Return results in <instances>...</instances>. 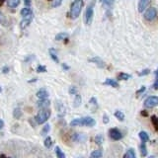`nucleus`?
Returning <instances> with one entry per match:
<instances>
[{
    "instance_id": "nucleus-48",
    "label": "nucleus",
    "mask_w": 158,
    "mask_h": 158,
    "mask_svg": "<svg viewBox=\"0 0 158 158\" xmlns=\"http://www.w3.org/2000/svg\"><path fill=\"white\" fill-rule=\"evenodd\" d=\"M154 74L156 75V77H157V79H158V69H157V70H155V72H154Z\"/></svg>"
},
{
    "instance_id": "nucleus-34",
    "label": "nucleus",
    "mask_w": 158,
    "mask_h": 158,
    "mask_svg": "<svg viewBox=\"0 0 158 158\" xmlns=\"http://www.w3.org/2000/svg\"><path fill=\"white\" fill-rule=\"evenodd\" d=\"M69 93H70V94H75V95H76L77 88L75 87V86H71V87L69 88Z\"/></svg>"
},
{
    "instance_id": "nucleus-9",
    "label": "nucleus",
    "mask_w": 158,
    "mask_h": 158,
    "mask_svg": "<svg viewBox=\"0 0 158 158\" xmlns=\"http://www.w3.org/2000/svg\"><path fill=\"white\" fill-rule=\"evenodd\" d=\"M89 62H93L95 63L97 66L99 68H105L106 67V63L103 62V60L100 58L98 56H95V57H92V58L89 59Z\"/></svg>"
},
{
    "instance_id": "nucleus-7",
    "label": "nucleus",
    "mask_w": 158,
    "mask_h": 158,
    "mask_svg": "<svg viewBox=\"0 0 158 158\" xmlns=\"http://www.w3.org/2000/svg\"><path fill=\"white\" fill-rule=\"evenodd\" d=\"M109 135L114 141H120V139L123 138V134H122V132L118 128H111L109 131Z\"/></svg>"
},
{
    "instance_id": "nucleus-15",
    "label": "nucleus",
    "mask_w": 158,
    "mask_h": 158,
    "mask_svg": "<svg viewBox=\"0 0 158 158\" xmlns=\"http://www.w3.org/2000/svg\"><path fill=\"white\" fill-rule=\"evenodd\" d=\"M21 15H22V17H27V16H30L33 14V12H32V10L29 8V7H25V8H23L22 10H21Z\"/></svg>"
},
{
    "instance_id": "nucleus-39",
    "label": "nucleus",
    "mask_w": 158,
    "mask_h": 158,
    "mask_svg": "<svg viewBox=\"0 0 158 158\" xmlns=\"http://www.w3.org/2000/svg\"><path fill=\"white\" fill-rule=\"evenodd\" d=\"M9 70H10V68L9 67H7V66H5V67H3V69H2V73H8L9 72Z\"/></svg>"
},
{
    "instance_id": "nucleus-13",
    "label": "nucleus",
    "mask_w": 158,
    "mask_h": 158,
    "mask_svg": "<svg viewBox=\"0 0 158 158\" xmlns=\"http://www.w3.org/2000/svg\"><path fill=\"white\" fill-rule=\"evenodd\" d=\"M150 0H139L138 2V11L139 12H143L147 7V4L149 3Z\"/></svg>"
},
{
    "instance_id": "nucleus-10",
    "label": "nucleus",
    "mask_w": 158,
    "mask_h": 158,
    "mask_svg": "<svg viewBox=\"0 0 158 158\" xmlns=\"http://www.w3.org/2000/svg\"><path fill=\"white\" fill-rule=\"evenodd\" d=\"M38 107L40 108V109H48V108L49 107V105H51V101L49 100H48V98L46 99H40L38 103H37Z\"/></svg>"
},
{
    "instance_id": "nucleus-23",
    "label": "nucleus",
    "mask_w": 158,
    "mask_h": 158,
    "mask_svg": "<svg viewBox=\"0 0 158 158\" xmlns=\"http://www.w3.org/2000/svg\"><path fill=\"white\" fill-rule=\"evenodd\" d=\"M131 76L130 74H128V73H124V72H122L118 75V80H128Z\"/></svg>"
},
{
    "instance_id": "nucleus-32",
    "label": "nucleus",
    "mask_w": 158,
    "mask_h": 158,
    "mask_svg": "<svg viewBox=\"0 0 158 158\" xmlns=\"http://www.w3.org/2000/svg\"><path fill=\"white\" fill-rule=\"evenodd\" d=\"M62 0H52V6L53 8H55V7H58L62 5Z\"/></svg>"
},
{
    "instance_id": "nucleus-19",
    "label": "nucleus",
    "mask_w": 158,
    "mask_h": 158,
    "mask_svg": "<svg viewBox=\"0 0 158 158\" xmlns=\"http://www.w3.org/2000/svg\"><path fill=\"white\" fill-rule=\"evenodd\" d=\"M114 115L120 122H123L125 120V114L123 112H121V111H116Z\"/></svg>"
},
{
    "instance_id": "nucleus-11",
    "label": "nucleus",
    "mask_w": 158,
    "mask_h": 158,
    "mask_svg": "<svg viewBox=\"0 0 158 158\" xmlns=\"http://www.w3.org/2000/svg\"><path fill=\"white\" fill-rule=\"evenodd\" d=\"M49 56H51V58L56 63H58L59 62V59H58V56H57V52H56V49H49Z\"/></svg>"
},
{
    "instance_id": "nucleus-38",
    "label": "nucleus",
    "mask_w": 158,
    "mask_h": 158,
    "mask_svg": "<svg viewBox=\"0 0 158 158\" xmlns=\"http://www.w3.org/2000/svg\"><path fill=\"white\" fill-rule=\"evenodd\" d=\"M34 57H35L34 55H29V56H26V57H25V62H31V59H33Z\"/></svg>"
},
{
    "instance_id": "nucleus-50",
    "label": "nucleus",
    "mask_w": 158,
    "mask_h": 158,
    "mask_svg": "<svg viewBox=\"0 0 158 158\" xmlns=\"http://www.w3.org/2000/svg\"><path fill=\"white\" fill-rule=\"evenodd\" d=\"M2 92V88L1 87H0V93H1Z\"/></svg>"
},
{
    "instance_id": "nucleus-46",
    "label": "nucleus",
    "mask_w": 158,
    "mask_h": 158,
    "mask_svg": "<svg viewBox=\"0 0 158 158\" xmlns=\"http://www.w3.org/2000/svg\"><path fill=\"white\" fill-rule=\"evenodd\" d=\"M4 2H5V0H0V6H2Z\"/></svg>"
},
{
    "instance_id": "nucleus-5",
    "label": "nucleus",
    "mask_w": 158,
    "mask_h": 158,
    "mask_svg": "<svg viewBox=\"0 0 158 158\" xmlns=\"http://www.w3.org/2000/svg\"><path fill=\"white\" fill-rule=\"evenodd\" d=\"M158 106V97L157 96H150L144 101L145 108H153Z\"/></svg>"
},
{
    "instance_id": "nucleus-26",
    "label": "nucleus",
    "mask_w": 158,
    "mask_h": 158,
    "mask_svg": "<svg viewBox=\"0 0 158 158\" xmlns=\"http://www.w3.org/2000/svg\"><path fill=\"white\" fill-rule=\"evenodd\" d=\"M13 116L15 118H20L21 117H22V111H21L20 108H16V109L14 110Z\"/></svg>"
},
{
    "instance_id": "nucleus-45",
    "label": "nucleus",
    "mask_w": 158,
    "mask_h": 158,
    "mask_svg": "<svg viewBox=\"0 0 158 158\" xmlns=\"http://www.w3.org/2000/svg\"><path fill=\"white\" fill-rule=\"evenodd\" d=\"M3 125H4V123H3V121L0 120V130H1V128H3Z\"/></svg>"
},
{
    "instance_id": "nucleus-4",
    "label": "nucleus",
    "mask_w": 158,
    "mask_h": 158,
    "mask_svg": "<svg viewBox=\"0 0 158 158\" xmlns=\"http://www.w3.org/2000/svg\"><path fill=\"white\" fill-rule=\"evenodd\" d=\"M95 0L90 3L88 5V7L86 8V11H85V16H84V19H85V23L86 25H90L92 23V20H93V16H94V6H95Z\"/></svg>"
},
{
    "instance_id": "nucleus-31",
    "label": "nucleus",
    "mask_w": 158,
    "mask_h": 158,
    "mask_svg": "<svg viewBox=\"0 0 158 158\" xmlns=\"http://www.w3.org/2000/svg\"><path fill=\"white\" fill-rule=\"evenodd\" d=\"M52 144V138H51V137H46V138L45 139V146L46 147V148H51Z\"/></svg>"
},
{
    "instance_id": "nucleus-12",
    "label": "nucleus",
    "mask_w": 158,
    "mask_h": 158,
    "mask_svg": "<svg viewBox=\"0 0 158 158\" xmlns=\"http://www.w3.org/2000/svg\"><path fill=\"white\" fill-rule=\"evenodd\" d=\"M37 97L39 99H46L49 97V92L46 90V89L42 88L37 92Z\"/></svg>"
},
{
    "instance_id": "nucleus-28",
    "label": "nucleus",
    "mask_w": 158,
    "mask_h": 158,
    "mask_svg": "<svg viewBox=\"0 0 158 158\" xmlns=\"http://www.w3.org/2000/svg\"><path fill=\"white\" fill-rule=\"evenodd\" d=\"M49 130H51V125H46L45 127L43 128V130H42V131H41L42 135H46V134H49Z\"/></svg>"
},
{
    "instance_id": "nucleus-2",
    "label": "nucleus",
    "mask_w": 158,
    "mask_h": 158,
    "mask_svg": "<svg viewBox=\"0 0 158 158\" xmlns=\"http://www.w3.org/2000/svg\"><path fill=\"white\" fill-rule=\"evenodd\" d=\"M96 125V121L91 117H84L75 118L70 122L71 127H78V125H85V127H94Z\"/></svg>"
},
{
    "instance_id": "nucleus-40",
    "label": "nucleus",
    "mask_w": 158,
    "mask_h": 158,
    "mask_svg": "<svg viewBox=\"0 0 158 158\" xmlns=\"http://www.w3.org/2000/svg\"><path fill=\"white\" fill-rule=\"evenodd\" d=\"M31 2H32V0H24V3H25V5H26V7H30Z\"/></svg>"
},
{
    "instance_id": "nucleus-35",
    "label": "nucleus",
    "mask_w": 158,
    "mask_h": 158,
    "mask_svg": "<svg viewBox=\"0 0 158 158\" xmlns=\"http://www.w3.org/2000/svg\"><path fill=\"white\" fill-rule=\"evenodd\" d=\"M149 72H150L149 69H144V70H142L141 72H139L138 75H139V76H144V75H147Z\"/></svg>"
},
{
    "instance_id": "nucleus-30",
    "label": "nucleus",
    "mask_w": 158,
    "mask_h": 158,
    "mask_svg": "<svg viewBox=\"0 0 158 158\" xmlns=\"http://www.w3.org/2000/svg\"><path fill=\"white\" fill-rule=\"evenodd\" d=\"M151 122H152V124L154 125V128H155V130L158 131V118L155 117V116H152L151 117Z\"/></svg>"
},
{
    "instance_id": "nucleus-52",
    "label": "nucleus",
    "mask_w": 158,
    "mask_h": 158,
    "mask_svg": "<svg viewBox=\"0 0 158 158\" xmlns=\"http://www.w3.org/2000/svg\"><path fill=\"white\" fill-rule=\"evenodd\" d=\"M49 1H52V0H49Z\"/></svg>"
},
{
    "instance_id": "nucleus-21",
    "label": "nucleus",
    "mask_w": 158,
    "mask_h": 158,
    "mask_svg": "<svg viewBox=\"0 0 158 158\" xmlns=\"http://www.w3.org/2000/svg\"><path fill=\"white\" fill-rule=\"evenodd\" d=\"M124 158H135V153L134 149H128L125 154L124 155Z\"/></svg>"
},
{
    "instance_id": "nucleus-37",
    "label": "nucleus",
    "mask_w": 158,
    "mask_h": 158,
    "mask_svg": "<svg viewBox=\"0 0 158 158\" xmlns=\"http://www.w3.org/2000/svg\"><path fill=\"white\" fill-rule=\"evenodd\" d=\"M144 91H145V87H144V86H142V87H141V89H139V90H138L137 92H136V94H137V95H141V94H142V93L144 92Z\"/></svg>"
},
{
    "instance_id": "nucleus-43",
    "label": "nucleus",
    "mask_w": 158,
    "mask_h": 158,
    "mask_svg": "<svg viewBox=\"0 0 158 158\" xmlns=\"http://www.w3.org/2000/svg\"><path fill=\"white\" fill-rule=\"evenodd\" d=\"M62 68L64 70H68L69 69V66H68L67 64H65V63H62Z\"/></svg>"
},
{
    "instance_id": "nucleus-49",
    "label": "nucleus",
    "mask_w": 158,
    "mask_h": 158,
    "mask_svg": "<svg viewBox=\"0 0 158 158\" xmlns=\"http://www.w3.org/2000/svg\"><path fill=\"white\" fill-rule=\"evenodd\" d=\"M0 158H8V157H6L5 155H3V154H1V155H0Z\"/></svg>"
},
{
    "instance_id": "nucleus-47",
    "label": "nucleus",
    "mask_w": 158,
    "mask_h": 158,
    "mask_svg": "<svg viewBox=\"0 0 158 158\" xmlns=\"http://www.w3.org/2000/svg\"><path fill=\"white\" fill-rule=\"evenodd\" d=\"M35 81H37V79H32V80H30V81H29V83H32V82H35Z\"/></svg>"
},
{
    "instance_id": "nucleus-24",
    "label": "nucleus",
    "mask_w": 158,
    "mask_h": 158,
    "mask_svg": "<svg viewBox=\"0 0 158 158\" xmlns=\"http://www.w3.org/2000/svg\"><path fill=\"white\" fill-rule=\"evenodd\" d=\"M55 150V154H56L57 158H65V154L62 152V150L60 149L58 146H56Z\"/></svg>"
},
{
    "instance_id": "nucleus-14",
    "label": "nucleus",
    "mask_w": 158,
    "mask_h": 158,
    "mask_svg": "<svg viewBox=\"0 0 158 158\" xmlns=\"http://www.w3.org/2000/svg\"><path fill=\"white\" fill-rule=\"evenodd\" d=\"M104 84L112 86V87H114V88H118V82L116 80H114V79H111V78L106 79L105 82H104Z\"/></svg>"
},
{
    "instance_id": "nucleus-51",
    "label": "nucleus",
    "mask_w": 158,
    "mask_h": 158,
    "mask_svg": "<svg viewBox=\"0 0 158 158\" xmlns=\"http://www.w3.org/2000/svg\"><path fill=\"white\" fill-rule=\"evenodd\" d=\"M148 158H155V157H154V156H150V157H148Z\"/></svg>"
},
{
    "instance_id": "nucleus-27",
    "label": "nucleus",
    "mask_w": 158,
    "mask_h": 158,
    "mask_svg": "<svg viewBox=\"0 0 158 158\" xmlns=\"http://www.w3.org/2000/svg\"><path fill=\"white\" fill-rule=\"evenodd\" d=\"M85 138H86L85 135L82 134H75L73 135V139L74 141H84Z\"/></svg>"
},
{
    "instance_id": "nucleus-8",
    "label": "nucleus",
    "mask_w": 158,
    "mask_h": 158,
    "mask_svg": "<svg viewBox=\"0 0 158 158\" xmlns=\"http://www.w3.org/2000/svg\"><path fill=\"white\" fill-rule=\"evenodd\" d=\"M32 21H33V14L30 16H27V17H23V20L21 21L20 23V27L22 30H24V29H26L29 25H30L32 23Z\"/></svg>"
},
{
    "instance_id": "nucleus-17",
    "label": "nucleus",
    "mask_w": 158,
    "mask_h": 158,
    "mask_svg": "<svg viewBox=\"0 0 158 158\" xmlns=\"http://www.w3.org/2000/svg\"><path fill=\"white\" fill-rule=\"evenodd\" d=\"M103 155V152L101 149H98V150H95V151H93L90 155V158H101Z\"/></svg>"
},
{
    "instance_id": "nucleus-22",
    "label": "nucleus",
    "mask_w": 158,
    "mask_h": 158,
    "mask_svg": "<svg viewBox=\"0 0 158 158\" xmlns=\"http://www.w3.org/2000/svg\"><path fill=\"white\" fill-rule=\"evenodd\" d=\"M8 6L11 8H16V7L20 4V0H8Z\"/></svg>"
},
{
    "instance_id": "nucleus-36",
    "label": "nucleus",
    "mask_w": 158,
    "mask_h": 158,
    "mask_svg": "<svg viewBox=\"0 0 158 158\" xmlns=\"http://www.w3.org/2000/svg\"><path fill=\"white\" fill-rule=\"evenodd\" d=\"M109 117H108L107 116V115L105 114V115H104V116H103V123L104 124H108V123H109Z\"/></svg>"
},
{
    "instance_id": "nucleus-18",
    "label": "nucleus",
    "mask_w": 158,
    "mask_h": 158,
    "mask_svg": "<svg viewBox=\"0 0 158 158\" xmlns=\"http://www.w3.org/2000/svg\"><path fill=\"white\" fill-rule=\"evenodd\" d=\"M81 103H82V98H81V96L80 95H78L76 94V96H75V99H74V102H73V106L75 108H77L81 105Z\"/></svg>"
},
{
    "instance_id": "nucleus-25",
    "label": "nucleus",
    "mask_w": 158,
    "mask_h": 158,
    "mask_svg": "<svg viewBox=\"0 0 158 158\" xmlns=\"http://www.w3.org/2000/svg\"><path fill=\"white\" fill-rule=\"evenodd\" d=\"M139 150H141V156L145 157L147 155V149H146V146L144 144V142L141 143V146H139Z\"/></svg>"
},
{
    "instance_id": "nucleus-29",
    "label": "nucleus",
    "mask_w": 158,
    "mask_h": 158,
    "mask_svg": "<svg viewBox=\"0 0 158 158\" xmlns=\"http://www.w3.org/2000/svg\"><path fill=\"white\" fill-rule=\"evenodd\" d=\"M103 141H104V138H103V135H101V134H98V135H97L96 137H95V142H96L98 145L102 144Z\"/></svg>"
},
{
    "instance_id": "nucleus-42",
    "label": "nucleus",
    "mask_w": 158,
    "mask_h": 158,
    "mask_svg": "<svg viewBox=\"0 0 158 158\" xmlns=\"http://www.w3.org/2000/svg\"><path fill=\"white\" fill-rule=\"evenodd\" d=\"M153 88L155 89V90H158V79L157 80L154 82V84H153Z\"/></svg>"
},
{
    "instance_id": "nucleus-6",
    "label": "nucleus",
    "mask_w": 158,
    "mask_h": 158,
    "mask_svg": "<svg viewBox=\"0 0 158 158\" xmlns=\"http://www.w3.org/2000/svg\"><path fill=\"white\" fill-rule=\"evenodd\" d=\"M157 15V11L154 7H149L144 13V18L147 21H152L155 19V17Z\"/></svg>"
},
{
    "instance_id": "nucleus-16",
    "label": "nucleus",
    "mask_w": 158,
    "mask_h": 158,
    "mask_svg": "<svg viewBox=\"0 0 158 158\" xmlns=\"http://www.w3.org/2000/svg\"><path fill=\"white\" fill-rule=\"evenodd\" d=\"M138 135H139V138H141L143 142L149 141V135H148V134H147V132H145V131H141V132L138 134Z\"/></svg>"
},
{
    "instance_id": "nucleus-3",
    "label": "nucleus",
    "mask_w": 158,
    "mask_h": 158,
    "mask_svg": "<svg viewBox=\"0 0 158 158\" xmlns=\"http://www.w3.org/2000/svg\"><path fill=\"white\" fill-rule=\"evenodd\" d=\"M49 117H51V111L49 109H43L37 114V116L35 117V120L37 122V124H44L49 120Z\"/></svg>"
},
{
    "instance_id": "nucleus-44",
    "label": "nucleus",
    "mask_w": 158,
    "mask_h": 158,
    "mask_svg": "<svg viewBox=\"0 0 158 158\" xmlns=\"http://www.w3.org/2000/svg\"><path fill=\"white\" fill-rule=\"evenodd\" d=\"M141 116H143V117H147V116H148V113H147L146 111H141Z\"/></svg>"
},
{
    "instance_id": "nucleus-20",
    "label": "nucleus",
    "mask_w": 158,
    "mask_h": 158,
    "mask_svg": "<svg viewBox=\"0 0 158 158\" xmlns=\"http://www.w3.org/2000/svg\"><path fill=\"white\" fill-rule=\"evenodd\" d=\"M67 38H68L67 33H59L55 36V41H62V40H65Z\"/></svg>"
},
{
    "instance_id": "nucleus-33",
    "label": "nucleus",
    "mask_w": 158,
    "mask_h": 158,
    "mask_svg": "<svg viewBox=\"0 0 158 158\" xmlns=\"http://www.w3.org/2000/svg\"><path fill=\"white\" fill-rule=\"evenodd\" d=\"M37 72L41 73V72H46V67L45 65H39L37 67Z\"/></svg>"
},
{
    "instance_id": "nucleus-1",
    "label": "nucleus",
    "mask_w": 158,
    "mask_h": 158,
    "mask_svg": "<svg viewBox=\"0 0 158 158\" xmlns=\"http://www.w3.org/2000/svg\"><path fill=\"white\" fill-rule=\"evenodd\" d=\"M83 5H84L83 0H74L70 6V11L68 12L67 16L73 20L77 19L79 15H80L81 10L83 8Z\"/></svg>"
},
{
    "instance_id": "nucleus-41",
    "label": "nucleus",
    "mask_w": 158,
    "mask_h": 158,
    "mask_svg": "<svg viewBox=\"0 0 158 158\" xmlns=\"http://www.w3.org/2000/svg\"><path fill=\"white\" fill-rule=\"evenodd\" d=\"M90 104H93V105L97 106V101H96V99H95V98H91V99H90Z\"/></svg>"
}]
</instances>
